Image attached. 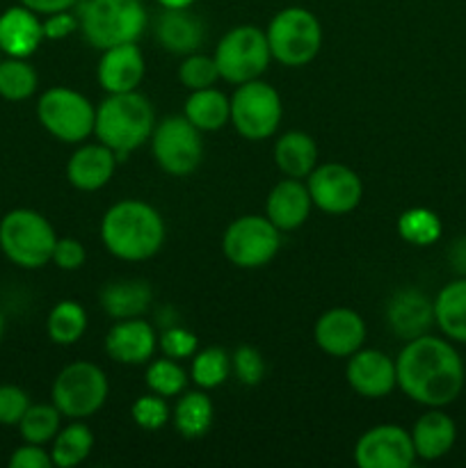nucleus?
Returning a JSON list of instances; mask_svg holds the SVG:
<instances>
[{"label": "nucleus", "mask_w": 466, "mask_h": 468, "mask_svg": "<svg viewBox=\"0 0 466 468\" xmlns=\"http://www.w3.org/2000/svg\"><path fill=\"white\" fill-rule=\"evenodd\" d=\"M411 441L418 460L437 462L452 451L457 441V425L441 407L425 411L411 428Z\"/></svg>", "instance_id": "b1692460"}, {"label": "nucleus", "mask_w": 466, "mask_h": 468, "mask_svg": "<svg viewBox=\"0 0 466 468\" xmlns=\"http://www.w3.org/2000/svg\"><path fill=\"white\" fill-rule=\"evenodd\" d=\"M304 181L315 208L327 215L352 213L364 199L359 174L343 163L318 165Z\"/></svg>", "instance_id": "ddd939ff"}, {"label": "nucleus", "mask_w": 466, "mask_h": 468, "mask_svg": "<svg viewBox=\"0 0 466 468\" xmlns=\"http://www.w3.org/2000/svg\"><path fill=\"white\" fill-rule=\"evenodd\" d=\"M313 341L324 355L347 359L365 343V323L355 309L334 306L324 311L313 327Z\"/></svg>", "instance_id": "2eb2a0df"}, {"label": "nucleus", "mask_w": 466, "mask_h": 468, "mask_svg": "<svg viewBox=\"0 0 466 468\" xmlns=\"http://www.w3.org/2000/svg\"><path fill=\"white\" fill-rule=\"evenodd\" d=\"M151 154L169 176H190L204 158L201 131L185 117H164L151 133Z\"/></svg>", "instance_id": "f8f14e48"}, {"label": "nucleus", "mask_w": 466, "mask_h": 468, "mask_svg": "<svg viewBox=\"0 0 466 468\" xmlns=\"http://www.w3.org/2000/svg\"><path fill=\"white\" fill-rule=\"evenodd\" d=\"M18 434H21L23 441L37 443V446H46L55 439V434L62 428V414H59L58 407L50 402V405H30L27 411L23 414L21 423L16 425Z\"/></svg>", "instance_id": "f704fd0d"}, {"label": "nucleus", "mask_w": 466, "mask_h": 468, "mask_svg": "<svg viewBox=\"0 0 466 468\" xmlns=\"http://www.w3.org/2000/svg\"><path fill=\"white\" fill-rule=\"evenodd\" d=\"M30 405V396L21 387L0 384V425H7V428L18 425Z\"/></svg>", "instance_id": "a19ab883"}, {"label": "nucleus", "mask_w": 466, "mask_h": 468, "mask_svg": "<svg viewBox=\"0 0 466 468\" xmlns=\"http://www.w3.org/2000/svg\"><path fill=\"white\" fill-rule=\"evenodd\" d=\"M345 378L356 396L365 400H379L397 387L396 359L379 350L361 347L355 355L347 356Z\"/></svg>", "instance_id": "dca6fc26"}, {"label": "nucleus", "mask_w": 466, "mask_h": 468, "mask_svg": "<svg viewBox=\"0 0 466 468\" xmlns=\"http://www.w3.org/2000/svg\"><path fill=\"white\" fill-rule=\"evenodd\" d=\"M37 119L48 135L64 144H80L94 135L96 108L71 87H50L37 101Z\"/></svg>", "instance_id": "6e6552de"}, {"label": "nucleus", "mask_w": 466, "mask_h": 468, "mask_svg": "<svg viewBox=\"0 0 466 468\" xmlns=\"http://www.w3.org/2000/svg\"><path fill=\"white\" fill-rule=\"evenodd\" d=\"M313 201H311L309 187L302 178H283L270 190L265 199V218L279 229V231H295L309 219Z\"/></svg>", "instance_id": "412c9836"}, {"label": "nucleus", "mask_w": 466, "mask_h": 468, "mask_svg": "<svg viewBox=\"0 0 466 468\" xmlns=\"http://www.w3.org/2000/svg\"><path fill=\"white\" fill-rule=\"evenodd\" d=\"M155 39L167 53L185 55L196 53L204 46L206 26L190 9H163L155 18Z\"/></svg>", "instance_id": "5701e85b"}, {"label": "nucleus", "mask_w": 466, "mask_h": 468, "mask_svg": "<svg viewBox=\"0 0 466 468\" xmlns=\"http://www.w3.org/2000/svg\"><path fill=\"white\" fill-rule=\"evenodd\" d=\"M44 41V23L39 14L21 3L0 14V53L5 58H30Z\"/></svg>", "instance_id": "6ab92c4d"}, {"label": "nucleus", "mask_w": 466, "mask_h": 468, "mask_svg": "<svg viewBox=\"0 0 466 468\" xmlns=\"http://www.w3.org/2000/svg\"><path fill=\"white\" fill-rule=\"evenodd\" d=\"M87 332V311L80 302L62 300L46 318V334L55 346H76Z\"/></svg>", "instance_id": "7c9ffc66"}, {"label": "nucleus", "mask_w": 466, "mask_h": 468, "mask_svg": "<svg viewBox=\"0 0 466 468\" xmlns=\"http://www.w3.org/2000/svg\"><path fill=\"white\" fill-rule=\"evenodd\" d=\"M352 457L359 468H409L416 462L411 432L393 423L375 425L356 439Z\"/></svg>", "instance_id": "4468645a"}, {"label": "nucleus", "mask_w": 466, "mask_h": 468, "mask_svg": "<svg viewBox=\"0 0 466 468\" xmlns=\"http://www.w3.org/2000/svg\"><path fill=\"white\" fill-rule=\"evenodd\" d=\"M41 23H44V39L50 41H62L76 30H80V21H78V14L73 9L48 14Z\"/></svg>", "instance_id": "c03bdc74"}, {"label": "nucleus", "mask_w": 466, "mask_h": 468, "mask_svg": "<svg viewBox=\"0 0 466 468\" xmlns=\"http://www.w3.org/2000/svg\"><path fill=\"white\" fill-rule=\"evenodd\" d=\"M105 355L123 366L149 364L158 347L155 329L142 318L117 320L105 334Z\"/></svg>", "instance_id": "a211bd4d"}, {"label": "nucleus", "mask_w": 466, "mask_h": 468, "mask_svg": "<svg viewBox=\"0 0 466 468\" xmlns=\"http://www.w3.org/2000/svg\"><path fill=\"white\" fill-rule=\"evenodd\" d=\"M272 59L291 69L306 67L323 48V26L306 7H283L265 27Z\"/></svg>", "instance_id": "423d86ee"}, {"label": "nucleus", "mask_w": 466, "mask_h": 468, "mask_svg": "<svg viewBox=\"0 0 466 468\" xmlns=\"http://www.w3.org/2000/svg\"><path fill=\"white\" fill-rule=\"evenodd\" d=\"M3 336H5V315L3 311H0V343H3Z\"/></svg>", "instance_id": "de8ad7c7"}, {"label": "nucleus", "mask_w": 466, "mask_h": 468, "mask_svg": "<svg viewBox=\"0 0 466 468\" xmlns=\"http://www.w3.org/2000/svg\"><path fill=\"white\" fill-rule=\"evenodd\" d=\"M146 388L155 396H163L164 400L167 398H176L185 391L187 387V373L176 359H169V356H163V359H151L149 366H146L144 373Z\"/></svg>", "instance_id": "c9c22d12"}, {"label": "nucleus", "mask_w": 466, "mask_h": 468, "mask_svg": "<svg viewBox=\"0 0 466 468\" xmlns=\"http://www.w3.org/2000/svg\"><path fill=\"white\" fill-rule=\"evenodd\" d=\"M231 123L238 135L251 142H263L277 133L283 117L279 91L270 82L256 80L236 85L231 96Z\"/></svg>", "instance_id": "9d476101"}, {"label": "nucleus", "mask_w": 466, "mask_h": 468, "mask_svg": "<svg viewBox=\"0 0 466 468\" xmlns=\"http://www.w3.org/2000/svg\"><path fill=\"white\" fill-rule=\"evenodd\" d=\"M117 154L105 144H82L71 154L67 163V181L76 190L96 192L110 183L117 169Z\"/></svg>", "instance_id": "4be33fe9"}, {"label": "nucleus", "mask_w": 466, "mask_h": 468, "mask_svg": "<svg viewBox=\"0 0 466 468\" xmlns=\"http://www.w3.org/2000/svg\"><path fill=\"white\" fill-rule=\"evenodd\" d=\"M94 451V434L80 420L59 428L55 439L50 441V457H53V466L59 468H73L87 460Z\"/></svg>", "instance_id": "c756f323"}, {"label": "nucleus", "mask_w": 466, "mask_h": 468, "mask_svg": "<svg viewBox=\"0 0 466 468\" xmlns=\"http://www.w3.org/2000/svg\"><path fill=\"white\" fill-rule=\"evenodd\" d=\"M154 128V105L140 91L108 94L96 108V140L112 149L119 160H126L128 154L149 142Z\"/></svg>", "instance_id": "7ed1b4c3"}, {"label": "nucleus", "mask_w": 466, "mask_h": 468, "mask_svg": "<svg viewBox=\"0 0 466 468\" xmlns=\"http://www.w3.org/2000/svg\"><path fill=\"white\" fill-rule=\"evenodd\" d=\"M228 378H231V355L224 347L213 346L195 352L190 366V379L196 384V388L210 391V388L222 387Z\"/></svg>", "instance_id": "473e14b6"}, {"label": "nucleus", "mask_w": 466, "mask_h": 468, "mask_svg": "<svg viewBox=\"0 0 466 468\" xmlns=\"http://www.w3.org/2000/svg\"><path fill=\"white\" fill-rule=\"evenodd\" d=\"M151 292L149 283L142 279H119V282L108 283L101 291L99 302L101 309L114 320H128V318H140L146 314L151 306Z\"/></svg>", "instance_id": "393cba45"}, {"label": "nucleus", "mask_w": 466, "mask_h": 468, "mask_svg": "<svg viewBox=\"0 0 466 468\" xmlns=\"http://www.w3.org/2000/svg\"><path fill=\"white\" fill-rule=\"evenodd\" d=\"M219 78L231 85L256 80L272 62L265 30L256 26H236L224 32L213 53Z\"/></svg>", "instance_id": "1a4fd4ad"}, {"label": "nucleus", "mask_w": 466, "mask_h": 468, "mask_svg": "<svg viewBox=\"0 0 466 468\" xmlns=\"http://www.w3.org/2000/svg\"><path fill=\"white\" fill-rule=\"evenodd\" d=\"M174 428L181 437L199 439L210 430L215 420L213 400L206 396L204 388L199 391H187L178 398L176 407L172 410Z\"/></svg>", "instance_id": "c85d7f7f"}, {"label": "nucleus", "mask_w": 466, "mask_h": 468, "mask_svg": "<svg viewBox=\"0 0 466 468\" xmlns=\"http://www.w3.org/2000/svg\"><path fill=\"white\" fill-rule=\"evenodd\" d=\"M158 347L163 356H169V359H192L199 347V338L185 327H167L160 334Z\"/></svg>", "instance_id": "ea45409f"}, {"label": "nucleus", "mask_w": 466, "mask_h": 468, "mask_svg": "<svg viewBox=\"0 0 466 468\" xmlns=\"http://www.w3.org/2000/svg\"><path fill=\"white\" fill-rule=\"evenodd\" d=\"M76 7L82 37L99 50L132 44L149 23L142 0H80Z\"/></svg>", "instance_id": "20e7f679"}, {"label": "nucleus", "mask_w": 466, "mask_h": 468, "mask_svg": "<svg viewBox=\"0 0 466 468\" xmlns=\"http://www.w3.org/2000/svg\"><path fill=\"white\" fill-rule=\"evenodd\" d=\"M178 80L190 91L215 87V82L219 80V69L215 64L213 55H204L199 50L185 55L181 67H178Z\"/></svg>", "instance_id": "e433bc0d"}, {"label": "nucleus", "mask_w": 466, "mask_h": 468, "mask_svg": "<svg viewBox=\"0 0 466 468\" xmlns=\"http://www.w3.org/2000/svg\"><path fill=\"white\" fill-rule=\"evenodd\" d=\"M85 261L87 251L80 240H76V238H58L50 263H55L64 272H76V270H80L85 265Z\"/></svg>", "instance_id": "79ce46f5"}, {"label": "nucleus", "mask_w": 466, "mask_h": 468, "mask_svg": "<svg viewBox=\"0 0 466 468\" xmlns=\"http://www.w3.org/2000/svg\"><path fill=\"white\" fill-rule=\"evenodd\" d=\"M281 247V231L265 215H242L233 219L222 236V251L228 263L242 270L268 265Z\"/></svg>", "instance_id": "9b49d317"}, {"label": "nucleus", "mask_w": 466, "mask_h": 468, "mask_svg": "<svg viewBox=\"0 0 466 468\" xmlns=\"http://www.w3.org/2000/svg\"><path fill=\"white\" fill-rule=\"evenodd\" d=\"M183 117L201 133L222 131L227 123H231V99L215 87L190 91V96L185 99V108H183Z\"/></svg>", "instance_id": "cd10ccee"}, {"label": "nucleus", "mask_w": 466, "mask_h": 468, "mask_svg": "<svg viewBox=\"0 0 466 468\" xmlns=\"http://www.w3.org/2000/svg\"><path fill=\"white\" fill-rule=\"evenodd\" d=\"M231 373L245 387H256L265 378V359L256 347L240 346L231 355Z\"/></svg>", "instance_id": "58836bf2"}, {"label": "nucleus", "mask_w": 466, "mask_h": 468, "mask_svg": "<svg viewBox=\"0 0 466 468\" xmlns=\"http://www.w3.org/2000/svg\"><path fill=\"white\" fill-rule=\"evenodd\" d=\"M39 87V76L26 58L0 59V99L27 101Z\"/></svg>", "instance_id": "2f4dec72"}, {"label": "nucleus", "mask_w": 466, "mask_h": 468, "mask_svg": "<svg viewBox=\"0 0 466 468\" xmlns=\"http://www.w3.org/2000/svg\"><path fill=\"white\" fill-rule=\"evenodd\" d=\"M387 320L391 332L402 341L418 338L434 324V302L416 288H402L388 302Z\"/></svg>", "instance_id": "aec40b11"}, {"label": "nucleus", "mask_w": 466, "mask_h": 468, "mask_svg": "<svg viewBox=\"0 0 466 468\" xmlns=\"http://www.w3.org/2000/svg\"><path fill=\"white\" fill-rule=\"evenodd\" d=\"M101 240L119 261L140 263L163 250L164 219L151 204L123 199L110 206L101 219Z\"/></svg>", "instance_id": "f03ea898"}, {"label": "nucleus", "mask_w": 466, "mask_h": 468, "mask_svg": "<svg viewBox=\"0 0 466 468\" xmlns=\"http://www.w3.org/2000/svg\"><path fill=\"white\" fill-rule=\"evenodd\" d=\"M110 382L91 361H73L64 366L50 388V400L69 420H85L105 405Z\"/></svg>", "instance_id": "0eeeda50"}, {"label": "nucleus", "mask_w": 466, "mask_h": 468, "mask_svg": "<svg viewBox=\"0 0 466 468\" xmlns=\"http://www.w3.org/2000/svg\"><path fill=\"white\" fill-rule=\"evenodd\" d=\"M146 73V62L137 41L132 44H119L112 48L101 50L99 67H96V80L101 90L108 94H126L137 91Z\"/></svg>", "instance_id": "f3484780"}, {"label": "nucleus", "mask_w": 466, "mask_h": 468, "mask_svg": "<svg viewBox=\"0 0 466 468\" xmlns=\"http://www.w3.org/2000/svg\"><path fill=\"white\" fill-rule=\"evenodd\" d=\"M163 9H190L196 0H155Z\"/></svg>", "instance_id": "49530a36"}, {"label": "nucleus", "mask_w": 466, "mask_h": 468, "mask_svg": "<svg viewBox=\"0 0 466 468\" xmlns=\"http://www.w3.org/2000/svg\"><path fill=\"white\" fill-rule=\"evenodd\" d=\"M0 59H3V53H0Z\"/></svg>", "instance_id": "09e8293b"}, {"label": "nucleus", "mask_w": 466, "mask_h": 468, "mask_svg": "<svg viewBox=\"0 0 466 468\" xmlns=\"http://www.w3.org/2000/svg\"><path fill=\"white\" fill-rule=\"evenodd\" d=\"M132 423L142 430H149V432H155V430L164 428L172 419V410L167 407L163 396H155V393H149V396H140L131 407Z\"/></svg>", "instance_id": "4c0bfd02"}, {"label": "nucleus", "mask_w": 466, "mask_h": 468, "mask_svg": "<svg viewBox=\"0 0 466 468\" xmlns=\"http://www.w3.org/2000/svg\"><path fill=\"white\" fill-rule=\"evenodd\" d=\"M7 464L9 468H50L53 466V457H50V451H46L44 446L23 441V446L14 448Z\"/></svg>", "instance_id": "37998d69"}, {"label": "nucleus", "mask_w": 466, "mask_h": 468, "mask_svg": "<svg viewBox=\"0 0 466 468\" xmlns=\"http://www.w3.org/2000/svg\"><path fill=\"white\" fill-rule=\"evenodd\" d=\"M434 324L452 343L466 346V277L446 283L434 297Z\"/></svg>", "instance_id": "a878e982"}, {"label": "nucleus", "mask_w": 466, "mask_h": 468, "mask_svg": "<svg viewBox=\"0 0 466 468\" xmlns=\"http://www.w3.org/2000/svg\"><path fill=\"white\" fill-rule=\"evenodd\" d=\"M443 224L434 210L416 206L397 218V236L414 247H429L441 238Z\"/></svg>", "instance_id": "72a5a7b5"}, {"label": "nucleus", "mask_w": 466, "mask_h": 468, "mask_svg": "<svg viewBox=\"0 0 466 468\" xmlns=\"http://www.w3.org/2000/svg\"><path fill=\"white\" fill-rule=\"evenodd\" d=\"M55 233L53 224L32 208H14L0 219V251L9 263L23 270H39L53 259Z\"/></svg>", "instance_id": "39448f33"}, {"label": "nucleus", "mask_w": 466, "mask_h": 468, "mask_svg": "<svg viewBox=\"0 0 466 468\" xmlns=\"http://www.w3.org/2000/svg\"><path fill=\"white\" fill-rule=\"evenodd\" d=\"M18 3H21L23 7L32 9L35 14H39V16H48V14L73 9L80 0H18Z\"/></svg>", "instance_id": "a18cd8bd"}, {"label": "nucleus", "mask_w": 466, "mask_h": 468, "mask_svg": "<svg viewBox=\"0 0 466 468\" xmlns=\"http://www.w3.org/2000/svg\"><path fill=\"white\" fill-rule=\"evenodd\" d=\"M397 388L409 400L428 407H448L460 398L466 368L448 338L423 334L405 343L396 359Z\"/></svg>", "instance_id": "f257e3e1"}, {"label": "nucleus", "mask_w": 466, "mask_h": 468, "mask_svg": "<svg viewBox=\"0 0 466 468\" xmlns=\"http://www.w3.org/2000/svg\"><path fill=\"white\" fill-rule=\"evenodd\" d=\"M274 163L288 178L304 181L318 167V144L302 131H288L274 144Z\"/></svg>", "instance_id": "bb28decb"}]
</instances>
